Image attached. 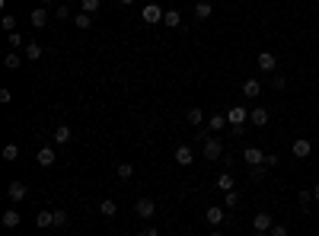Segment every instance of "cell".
Segmentation results:
<instances>
[{"instance_id":"1","label":"cell","mask_w":319,"mask_h":236,"mask_svg":"<svg viewBox=\"0 0 319 236\" xmlns=\"http://www.w3.org/2000/svg\"><path fill=\"white\" fill-rule=\"evenodd\" d=\"M271 227H274V217L268 211H258L255 217H252V230H255V233H268Z\"/></svg>"},{"instance_id":"2","label":"cell","mask_w":319,"mask_h":236,"mask_svg":"<svg viewBox=\"0 0 319 236\" xmlns=\"http://www.w3.org/2000/svg\"><path fill=\"white\" fill-rule=\"evenodd\" d=\"M221 153H223V141H217V137L207 134L205 137V157L207 160H221Z\"/></svg>"},{"instance_id":"3","label":"cell","mask_w":319,"mask_h":236,"mask_svg":"<svg viewBox=\"0 0 319 236\" xmlns=\"http://www.w3.org/2000/svg\"><path fill=\"white\" fill-rule=\"evenodd\" d=\"M290 153H294L297 160H306V157H310V153H313V144H310V141H306V137H297L294 144H290Z\"/></svg>"},{"instance_id":"4","label":"cell","mask_w":319,"mask_h":236,"mask_svg":"<svg viewBox=\"0 0 319 236\" xmlns=\"http://www.w3.org/2000/svg\"><path fill=\"white\" fill-rule=\"evenodd\" d=\"M141 19H144L147 26H153V23H163V10H160L157 3H147V7L141 10Z\"/></svg>"},{"instance_id":"5","label":"cell","mask_w":319,"mask_h":236,"mask_svg":"<svg viewBox=\"0 0 319 236\" xmlns=\"http://www.w3.org/2000/svg\"><path fill=\"white\" fill-rule=\"evenodd\" d=\"M134 211H137V217H144V220H150L153 214H157V205H153L150 198H137V201H134Z\"/></svg>"},{"instance_id":"6","label":"cell","mask_w":319,"mask_h":236,"mask_svg":"<svg viewBox=\"0 0 319 236\" xmlns=\"http://www.w3.org/2000/svg\"><path fill=\"white\" fill-rule=\"evenodd\" d=\"M255 64H258V70H265V74H274V70H278V58H274L271 51H262Z\"/></svg>"},{"instance_id":"7","label":"cell","mask_w":319,"mask_h":236,"mask_svg":"<svg viewBox=\"0 0 319 236\" xmlns=\"http://www.w3.org/2000/svg\"><path fill=\"white\" fill-rule=\"evenodd\" d=\"M173 157H175V163H179V166H189V163L195 160V150H191L189 144H179V147H175V153H173Z\"/></svg>"},{"instance_id":"8","label":"cell","mask_w":319,"mask_h":236,"mask_svg":"<svg viewBox=\"0 0 319 236\" xmlns=\"http://www.w3.org/2000/svg\"><path fill=\"white\" fill-rule=\"evenodd\" d=\"M243 160L249 163V166H262V163H265V153L258 150V147H246V150H243Z\"/></svg>"},{"instance_id":"9","label":"cell","mask_w":319,"mask_h":236,"mask_svg":"<svg viewBox=\"0 0 319 236\" xmlns=\"http://www.w3.org/2000/svg\"><path fill=\"white\" fill-rule=\"evenodd\" d=\"M227 122H230V125H246V122H249V112H246L243 106H233V109L227 112Z\"/></svg>"},{"instance_id":"10","label":"cell","mask_w":319,"mask_h":236,"mask_svg":"<svg viewBox=\"0 0 319 236\" xmlns=\"http://www.w3.org/2000/svg\"><path fill=\"white\" fill-rule=\"evenodd\" d=\"M48 19H51V16H48V10H45V7H38V10H32V13H29V23L35 26V29H45Z\"/></svg>"},{"instance_id":"11","label":"cell","mask_w":319,"mask_h":236,"mask_svg":"<svg viewBox=\"0 0 319 236\" xmlns=\"http://www.w3.org/2000/svg\"><path fill=\"white\" fill-rule=\"evenodd\" d=\"M205 220L211 223V227H221L223 220H227V217H223V207H217V205H211L207 207V214H205Z\"/></svg>"},{"instance_id":"12","label":"cell","mask_w":319,"mask_h":236,"mask_svg":"<svg viewBox=\"0 0 319 236\" xmlns=\"http://www.w3.org/2000/svg\"><path fill=\"white\" fill-rule=\"evenodd\" d=\"M7 198L13 201V205H19V201L26 198V185H23V182H10V189H7Z\"/></svg>"},{"instance_id":"13","label":"cell","mask_w":319,"mask_h":236,"mask_svg":"<svg viewBox=\"0 0 319 236\" xmlns=\"http://www.w3.org/2000/svg\"><path fill=\"white\" fill-rule=\"evenodd\" d=\"M249 122L255 125V128H265V125H268V109H262V106L252 109V112H249Z\"/></svg>"},{"instance_id":"14","label":"cell","mask_w":319,"mask_h":236,"mask_svg":"<svg viewBox=\"0 0 319 236\" xmlns=\"http://www.w3.org/2000/svg\"><path fill=\"white\" fill-rule=\"evenodd\" d=\"M35 160H38V166H54V160H58V157H54L51 147H42V150L35 153Z\"/></svg>"},{"instance_id":"15","label":"cell","mask_w":319,"mask_h":236,"mask_svg":"<svg viewBox=\"0 0 319 236\" xmlns=\"http://www.w3.org/2000/svg\"><path fill=\"white\" fill-rule=\"evenodd\" d=\"M258 93H262V83H258L255 77H249V80L243 83V96H249V99H255Z\"/></svg>"},{"instance_id":"16","label":"cell","mask_w":319,"mask_h":236,"mask_svg":"<svg viewBox=\"0 0 319 236\" xmlns=\"http://www.w3.org/2000/svg\"><path fill=\"white\" fill-rule=\"evenodd\" d=\"M35 227L38 230H48V227H54V211H42L35 217Z\"/></svg>"},{"instance_id":"17","label":"cell","mask_w":319,"mask_h":236,"mask_svg":"<svg viewBox=\"0 0 319 236\" xmlns=\"http://www.w3.org/2000/svg\"><path fill=\"white\" fill-rule=\"evenodd\" d=\"M211 13H214V7L207 3V0H198V3H195V16H198V19H211Z\"/></svg>"},{"instance_id":"18","label":"cell","mask_w":319,"mask_h":236,"mask_svg":"<svg viewBox=\"0 0 319 236\" xmlns=\"http://www.w3.org/2000/svg\"><path fill=\"white\" fill-rule=\"evenodd\" d=\"M0 223H3L7 230H16V227H19V214H16L13 207H10V211L3 214V217H0Z\"/></svg>"},{"instance_id":"19","label":"cell","mask_w":319,"mask_h":236,"mask_svg":"<svg viewBox=\"0 0 319 236\" xmlns=\"http://www.w3.org/2000/svg\"><path fill=\"white\" fill-rule=\"evenodd\" d=\"M163 23H166L169 29H175V26L182 23V16H179V10H166V13H163Z\"/></svg>"},{"instance_id":"20","label":"cell","mask_w":319,"mask_h":236,"mask_svg":"<svg viewBox=\"0 0 319 236\" xmlns=\"http://www.w3.org/2000/svg\"><path fill=\"white\" fill-rule=\"evenodd\" d=\"M74 23H77V29H90V26H93V13H83V10H80V13L74 16Z\"/></svg>"},{"instance_id":"21","label":"cell","mask_w":319,"mask_h":236,"mask_svg":"<svg viewBox=\"0 0 319 236\" xmlns=\"http://www.w3.org/2000/svg\"><path fill=\"white\" fill-rule=\"evenodd\" d=\"M217 189H221V191H233V175L221 173V175H217Z\"/></svg>"},{"instance_id":"22","label":"cell","mask_w":319,"mask_h":236,"mask_svg":"<svg viewBox=\"0 0 319 236\" xmlns=\"http://www.w3.org/2000/svg\"><path fill=\"white\" fill-rule=\"evenodd\" d=\"M185 122H189V125H195V128H198V125L205 122V112H201V109H189V115H185Z\"/></svg>"},{"instance_id":"23","label":"cell","mask_w":319,"mask_h":236,"mask_svg":"<svg viewBox=\"0 0 319 236\" xmlns=\"http://www.w3.org/2000/svg\"><path fill=\"white\" fill-rule=\"evenodd\" d=\"M54 141H58V144H67V141H70V128H67V125H58V128H54Z\"/></svg>"},{"instance_id":"24","label":"cell","mask_w":319,"mask_h":236,"mask_svg":"<svg viewBox=\"0 0 319 236\" xmlns=\"http://www.w3.org/2000/svg\"><path fill=\"white\" fill-rule=\"evenodd\" d=\"M26 58H29V61H38V58H42V45H38V42H29V45H26Z\"/></svg>"},{"instance_id":"25","label":"cell","mask_w":319,"mask_h":236,"mask_svg":"<svg viewBox=\"0 0 319 236\" xmlns=\"http://www.w3.org/2000/svg\"><path fill=\"white\" fill-rule=\"evenodd\" d=\"M99 211L106 214V217H115V211H118V205H115L112 198H106V201H102V205H99Z\"/></svg>"},{"instance_id":"26","label":"cell","mask_w":319,"mask_h":236,"mask_svg":"<svg viewBox=\"0 0 319 236\" xmlns=\"http://www.w3.org/2000/svg\"><path fill=\"white\" fill-rule=\"evenodd\" d=\"M223 122H227L223 115H211V118H207V131H221V128H223Z\"/></svg>"},{"instance_id":"27","label":"cell","mask_w":319,"mask_h":236,"mask_svg":"<svg viewBox=\"0 0 319 236\" xmlns=\"http://www.w3.org/2000/svg\"><path fill=\"white\" fill-rule=\"evenodd\" d=\"M297 201H300V211H310V201H313V191H300V195H297Z\"/></svg>"},{"instance_id":"28","label":"cell","mask_w":319,"mask_h":236,"mask_svg":"<svg viewBox=\"0 0 319 236\" xmlns=\"http://www.w3.org/2000/svg\"><path fill=\"white\" fill-rule=\"evenodd\" d=\"M223 205H227V207H236V205H239V191H223Z\"/></svg>"},{"instance_id":"29","label":"cell","mask_w":319,"mask_h":236,"mask_svg":"<svg viewBox=\"0 0 319 236\" xmlns=\"http://www.w3.org/2000/svg\"><path fill=\"white\" fill-rule=\"evenodd\" d=\"M16 157H19V147H16V144H7V147H3V160H7V163H13Z\"/></svg>"},{"instance_id":"30","label":"cell","mask_w":319,"mask_h":236,"mask_svg":"<svg viewBox=\"0 0 319 236\" xmlns=\"http://www.w3.org/2000/svg\"><path fill=\"white\" fill-rule=\"evenodd\" d=\"M131 175H134V166H131V163H122V166H118V179H122V182H128Z\"/></svg>"},{"instance_id":"31","label":"cell","mask_w":319,"mask_h":236,"mask_svg":"<svg viewBox=\"0 0 319 236\" xmlns=\"http://www.w3.org/2000/svg\"><path fill=\"white\" fill-rule=\"evenodd\" d=\"M99 3H102V0H80L83 13H96V10H99Z\"/></svg>"},{"instance_id":"32","label":"cell","mask_w":319,"mask_h":236,"mask_svg":"<svg viewBox=\"0 0 319 236\" xmlns=\"http://www.w3.org/2000/svg\"><path fill=\"white\" fill-rule=\"evenodd\" d=\"M54 227H67V211H54Z\"/></svg>"},{"instance_id":"33","label":"cell","mask_w":319,"mask_h":236,"mask_svg":"<svg viewBox=\"0 0 319 236\" xmlns=\"http://www.w3.org/2000/svg\"><path fill=\"white\" fill-rule=\"evenodd\" d=\"M3 64H7L10 70H16V67H19V54H16V51H10V54H7V61H3Z\"/></svg>"},{"instance_id":"34","label":"cell","mask_w":319,"mask_h":236,"mask_svg":"<svg viewBox=\"0 0 319 236\" xmlns=\"http://www.w3.org/2000/svg\"><path fill=\"white\" fill-rule=\"evenodd\" d=\"M54 16H58V19H70V7H64V3H58V10H54Z\"/></svg>"},{"instance_id":"35","label":"cell","mask_w":319,"mask_h":236,"mask_svg":"<svg viewBox=\"0 0 319 236\" xmlns=\"http://www.w3.org/2000/svg\"><path fill=\"white\" fill-rule=\"evenodd\" d=\"M265 169H271V166H278V153H265V163H262Z\"/></svg>"},{"instance_id":"36","label":"cell","mask_w":319,"mask_h":236,"mask_svg":"<svg viewBox=\"0 0 319 236\" xmlns=\"http://www.w3.org/2000/svg\"><path fill=\"white\" fill-rule=\"evenodd\" d=\"M268 233H271V236H290V233H287V227H281V223H274Z\"/></svg>"},{"instance_id":"37","label":"cell","mask_w":319,"mask_h":236,"mask_svg":"<svg viewBox=\"0 0 319 236\" xmlns=\"http://www.w3.org/2000/svg\"><path fill=\"white\" fill-rule=\"evenodd\" d=\"M271 83H274V90H284V86H287V77L274 74V80H271Z\"/></svg>"},{"instance_id":"38","label":"cell","mask_w":319,"mask_h":236,"mask_svg":"<svg viewBox=\"0 0 319 236\" xmlns=\"http://www.w3.org/2000/svg\"><path fill=\"white\" fill-rule=\"evenodd\" d=\"M3 29H7V32H16V19H13V16H3Z\"/></svg>"},{"instance_id":"39","label":"cell","mask_w":319,"mask_h":236,"mask_svg":"<svg viewBox=\"0 0 319 236\" xmlns=\"http://www.w3.org/2000/svg\"><path fill=\"white\" fill-rule=\"evenodd\" d=\"M10 45L19 48V45H23V35H19V32H10Z\"/></svg>"},{"instance_id":"40","label":"cell","mask_w":319,"mask_h":236,"mask_svg":"<svg viewBox=\"0 0 319 236\" xmlns=\"http://www.w3.org/2000/svg\"><path fill=\"white\" fill-rule=\"evenodd\" d=\"M243 131H246L243 125H230V134H233V137H243Z\"/></svg>"},{"instance_id":"41","label":"cell","mask_w":319,"mask_h":236,"mask_svg":"<svg viewBox=\"0 0 319 236\" xmlns=\"http://www.w3.org/2000/svg\"><path fill=\"white\" fill-rule=\"evenodd\" d=\"M141 236H160V230H157V227H147V230H144Z\"/></svg>"},{"instance_id":"42","label":"cell","mask_w":319,"mask_h":236,"mask_svg":"<svg viewBox=\"0 0 319 236\" xmlns=\"http://www.w3.org/2000/svg\"><path fill=\"white\" fill-rule=\"evenodd\" d=\"M313 198H316V201H319V185H316V189H313Z\"/></svg>"},{"instance_id":"43","label":"cell","mask_w":319,"mask_h":236,"mask_svg":"<svg viewBox=\"0 0 319 236\" xmlns=\"http://www.w3.org/2000/svg\"><path fill=\"white\" fill-rule=\"evenodd\" d=\"M118 3H125V7H128V3H134V0H118Z\"/></svg>"},{"instance_id":"44","label":"cell","mask_w":319,"mask_h":236,"mask_svg":"<svg viewBox=\"0 0 319 236\" xmlns=\"http://www.w3.org/2000/svg\"><path fill=\"white\" fill-rule=\"evenodd\" d=\"M211 236H223V233H221V230H214V233H211Z\"/></svg>"},{"instance_id":"45","label":"cell","mask_w":319,"mask_h":236,"mask_svg":"<svg viewBox=\"0 0 319 236\" xmlns=\"http://www.w3.org/2000/svg\"><path fill=\"white\" fill-rule=\"evenodd\" d=\"M252 236H271V233H252Z\"/></svg>"},{"instance_id":"46","label":"cell","mask_w":319,"mask_h":236,"mask_svg":"<svg viewBox=\"0 0 319 236\" xmlns=\"http://www.w3.org/2000/svg\"><path fill=\"white\" fill-rule=\"evenodd\" d=\"M42 3H45V7H48V3H54V0H42Z\"/></svg>"}]
</instances>
